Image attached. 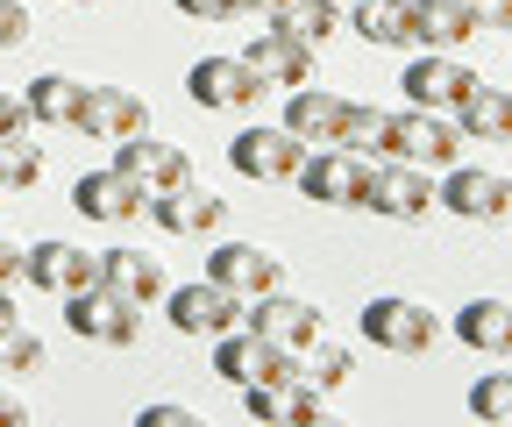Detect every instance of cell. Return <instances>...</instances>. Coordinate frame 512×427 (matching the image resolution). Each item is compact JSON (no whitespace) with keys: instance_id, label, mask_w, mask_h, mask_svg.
<instances>
[{"instance_id":"obj_39","label":"cell","mask_w":512,"mask_h":427,"mask_svg":"<svg viewBox=\"0 0 512 427\" xmlns=\"http://www.w3.org/2000/svg\"><path fill=\"white\" fill-rule=\"evenodd\" d=\"M22 420H29V406H22L8 385H0V427H22Z\"/></svg>"},{"instance_id":"obj_38","label":"cell","mask_w":512,"mask_h":427,"mask_svg":"<svg viewBox=\"0 0 512 427\" xmlns=\"http://www.w3.org/2000/svg\"><path fill=\"white\" fill-rule=\"evenodd\" d=\"M15 278H22V242L0 235V285H15Z\"/></svg>"},{"instance_id":"obj_3","label":"cell","mask_w":512,"mask_h":427,"mask_svg":"<svg viewBox=\"0 0 512 427\" xmlns=\"http://www.w3.org/2000/svg\"><path fill=\"white\" fill-rule=\"evenodd\" d=\"M363 342L392 349V356H427L441 342V314L420 307V299H406V292H377L363 307Z\"/></svg>"},{"instance_id":"obj_40","label":"cell","mask_w":512,"mask_h":427,"mask_svg":"<svg viewBox=\"0 0 512 427\" xmlns=\"http://www.w3.org/2000/svg\"><path fill=\"white\" fill-rule=\"evenodd\" d=\"M285 8H292V0H235V15H264V22L285 15Z\"/></svg>"},{"instance_id":"obj_35","label":"cell","mask_w":512,"mask_h":427,"mask_svg":"<svg viewBox=\"0 0 512 427\" xmlns=\"http://www.w3.org/2000/svg\"><path fill=\"white\" fill-rule=\"evenodd\" d=\"M463 8H470L477 36H484V29H512V0H463Z\"/></svg>"},{"instance_id":"obj_33","label":"cell","mask_w":512,"mask_h":427,"mask_svg":"<svg viewBox=\"0 0 512 427\" xmlns=\"http://www.w3.org/2000/svg\"><path fill=\"white\" fill-rule=\"evenodd\" d=\"M29 8H22V0H0V50H22L29 43Z\"/></svg>"},{"instance_id":"obj_13","label":"cell","mask_w":512,"mask_h":427,"mask_svg":"<svg viewBox=\"0 0 512 427\" xmlns=\"http://www.w3.org/2000/svg\"><path fill=\"white\" fill-rule=\"evenodd\" d=\"M93 271H100V257L86 250V242H64V235H50V242H36V250H22V278L36 285V292H86L93 285Z\"/></svg>"},{"instance_id":"obj_15","label":"cell","mask_w":512,"mask_h":427,"mask_svg":"<svg viewBox=\"0 0 512 427\" xmlns=\"http://www.w3.org/2000/svg\"><path fill=\"white\" fill-rule=\"evenodd\" d=\"M242 321L264 335V342H278V349H306L313 335H328V321H320V307H306V299H292L285 285L278 292H264V299H249L242 307Z\"/></svg>"},{"instance_id":"obj_14","label":"cell","mask_w":512,"mask_h":427,"mask_svg":"<svg viewBox=\"0 0 512 427\" xmlns=\"http://www.w3.org/2000/svg\"><path fill=\"white\" fill-rule=\"evenodd\" d=\"M150 221H157L164 235H221V221H228V200H221V193H207L200 178H185V186H164V193H150Z\"/></svg>"},{"instance_id":"obj_2","label":"cell","mask_w":512,"mask_h":427,"mask_svg":"<svg viewBox=\"0 0 512 427\" xmlns=\"http://www.w3.org/2000/svg\"><path fill=\"white\" fill-rule=\"evenodd\" d=\"M143 314L150 307H136V299H121L107 285L64 292V328H72L79 342H93V349H136L143 342Z\"/></svg>"},{"instance_id":"obj_28","label":"cell","mask_w":512,"mask_h":427,"mask_svg":"<svg viewBox=\"0 0 512 427\" xmlns=\"http://www.w3.org/2000/svg\"><path fill=\"white\" fill-rule=\"evenodd\" d=\"M505 121H512V93H491V86H477V93L456 107V129H463L470 143H498Z\"/></svg>"},{"instance_id":"obj_12","label":"cell","mask_w":512,"mask_h":427,"mask_svg":"<svg viewBox=\"0 0 512 427\" xmlns=\"http://www.w3.org/2000/svg\"><path fill=\"white\" fill-rule=\"evenodd\" d=\"M72 129L93 136V143H128V136H143V129H150V100H143V93H128V86H86Z\"/></svg>"},{"instance_id":"obj_21","label":"cell","mask_w":512,"mask_h":427,"mask_svg":"<svg viewBox=\"0 0 512 427\" xmlns=\"http://www.w3.org/2000/svg\"><path fill=\"white\" fill-rule=\"evenodd\" d=\"M342 93H328V86H292V100H285V129L299 136V143H335V129H342Z\"/></svg>"},{"instance_id":"obj_36","label":"cell","mask_w":512,"mask_h":427,"mask_svg":"<svg viewBox=\"0 0 512 427\" xmlns=\"http://www.w3.org/2000/svg\"><path fill=\"white\" fill-rule=\"evenodd\" d=\"M178 15H192V22H228L235 15V0H171Z\"/></svg>"},{"instance_id":"obj_16","label":"cell","mask_w":512,"mask_h":427,"mask_svg":"<svg viewBox=\"0 0 512 427\" xmlns=\"http://www.w3.org/2000/svg\"><path fill=\"white\" fill-rule=\"evenodd\" d=\"M207 278L228 285L235 299H264V292L285 285V264L264 250V242H221V250L207 257Z\"/></svg>"},{"instance_id":"obj_42","label":"cell","mask_w":512,"mask_h":427,"mask_svg":"<svg viewBox=\"0 0 512 427\" xmlns=\"http://www.w3.org/2000/svg\"><path fill=\"white\" fill-rule=\"evenodd\" d=\"M64 8H93V0H64Z\"/></svg>"},{"instance_id":"obj_24","label":"cell","mask_w":512,"mask_h":427,"mask_svg":"<svg viewBox=\"0 0 512 427\" xmlns=\"http://www.w3.org/2000/svg\"><path fill=\"white\" fill-rule=\"evenodd\" d=\"M456 342L477 356H512V299H470L456 314Z\"/></svg>"},{"instance_id":"obj_26","label":"cell","mask_w":512,"mask_h":427,"mask_svg":"<svg viewBox=\"0 0 512 427\" xmlns=\"http://www.w3.org/2000/svg\"><path fill=\"white\" fill-rule=\"evenodd\" d=\"M299 378H306L313 392H342V385L356 378V356H349V342H335V335H313V342L299 349Z\"/></svg>"},{"instance_id":"obj_25","label":"cell","mask_w":512,"mask_h":427,"mask_svg":"<svg viewBox=\"0 0 512 427\" xmlns=\"http://www.w3.org/2000/svg\"><path fill=\"white\" fill-rule=\"evenodd\" d=\"M370 50H413V0H356L349 22Z\"/></svg>"},{"instance_id":"obj_30","label":"cell","mask_w":512,"mask_h":427,"mask_svg":"<svg viewBox=\"0 0 512 427\" xmlns=\"http://www.w3.org/2000/svg\"><path fill=\"white\" fill-rule=\"evenodd\" d=\"M43 178V150L29 143V136H0V186L8 193H29Z\"/></svg>"},{"instance_id":"obj_20","label":"cell","mask_w":512,"mask_h":427,"mask_svg":"<svg viewBox=\"0 0 512 427\" xmlns=\"http://www.w3.org/2000/svg\"><path fill=\"white\" fill-rule=\"evenodd\" d=\"M86 86H93V79H79V72H36V79H29V93H22V107H29L36 129H72Z\"/></svg>"},{"instance_id":"obj_19","label":"cell","mask_w":512,"mask_h":427,"mask_svg":"<svg viewBox=\"0 0 512 427\" xmlns=\"http://www.w3.org/2000/svg\"><path fill=\"white\" fill-rule=\"evenodd\" d=\"M114 164L128 171V178H143L150 193H164V186H185L192 178V157L178 150V143H164V136H128V143H114Z\"/></svg>"},{"instance_id":"obj_29","label":"cell","mask_w":512,"mask_h":427,"mask_svg":"<svg viewBox=\"0 0 512 427\" xmlns=\"http://www.w3.org/2000/svg\"><path fill=\"white\" fill-rule=\"evenodd\" d=\"M384 121H392L384 107H363V100H349V107H342V129H335V143L377 164V157H384Z\"/></svg>"},{"instance_id":"obj_44","label":"cell","mask_w":512,"mask_h":427,"mask_svg":"<svg viewBox=\"0 0 512 427\" xmlns=\"http://www.w3.org/2000/svg\"><path fill=\"white\" fill-rule=\"evenodd\" d=\"M342 8H356V0H342Z\"/></svg>"},{"instance_id":"obj_41","label":"cell","mask_w":512,"mask_h":427,"mask_svg":"<svg viewBox=\"0 0 512 427\" xmlns=\"http://www.w3.org/2000/svg\"><path fill=\"white\" fill-rule=\"evenodd\" d=\"M8 321H22V314H15V299H8V285H0V328H8Z\"/></svg>"},{"instance_id":"obj_27","label":"cell","mask_w":512,"mask_h":427,"mask_svg":"<svg viewBox=\"0 0 512 427\" xmlns=\"http://www.w3.org/2000/svg\"><path fill=\"white\" fill-rule=\"evenodd\" d=\"M278 29H292L299 43H313V50H328L335 36H342V0H292L285 15H271Z\"/></svg>"},{"instance_id":"obj_18","label":"cell","mask_w":512,"mask_h":427,"mask_svg":"<svg viewBox=\"0 0 512 427\" xmlns=\"http://www.w3.org/2000/svg\"><path fill=\"white\" fill-rule=\"evenodd\" d=\"M242 57H249L256 72H264V86H285V93H292V86H306V79H313V57H320V50H313V43H299V36H292V29H278V22H264V29H256V43H249Z\"/></svg>"},{"instance_id":"obj_34","label":"cell","mask_w":512,"mask_h":427,"mask_svg":"<svg viewBox=\"0 0 512 427\" xmlns=\"http://www.w3.org/2000/svg\"><path fill=\"white\" fill-rule=\"evenodd\" d=\"M136 420H143V427H192L200 413H192V406H178V399H150Z\"/></svg>"},{"instance_id":"obj_10","label":"cell","mask_w":512,"mask_h":427,"mask_svg":"<svg viewBox=\"0 0 512 427\" xmlns=\"http://www.w3.org/2000/svg\"><path fill=\"white\" fill-rule=\"evenodd\" d=\"M399 86H406V100H413V107H441V114H456L484 79L463 65L456 50H420L413 65H406V79H399Z\"/></svg>"},{"instance_id":"obj_43","label":"cell","mask_w":512,"mask_h":427,"mask_svg":"<svg viewBox=\"0 0 512 427\" xmlns=\"http://www.w3.org/2000/svg\"><path fill=\"white\" fill-rule=\"evenodd\" d=\"M0 200H8V186H0Z\"/></svg>"},{"instance_id":"obj_9","label":"cell","mask_w":512,"mask_h":427,"mask_svg":"<svg viewBox=\"0 0 512 427\" xmlns=\"http://www.w3.org/2000/svg\"><path fill=\"white\" fill-rule=\"evenodd\" d=\"M72 207L86 221L128 228V221H150V186H143V178H128L121 164H107V171H86L79 186H72Z\"/></svg>"},{"instance_id":"obj_45","label":"cell","mask_w":512,"mask_h":427,"mask_svg":"<svg viewBox=\"0 0 512 427\" xmlns=\"http://www.w3.org/2000/svg\"><path fill=\"white\" fill-rule=\"evenodd\" d=\"M505 136H512V121H505Z\"/></svg>"},{"instance_id":"obj_11","label":"cell","mask_w":512,"mask_h":427,"mask_svg":"<svg viewBox=\"0 0 512 427\" xmlns=\"http://www.w3.org/2000/svg\"><path fill=\"white\" fill-rule=\"evenodd\" d=\"M434 193H441L448 214H463V221H505L512 214V178L484 171V164H448Z\"/></svg>"},{"instance_id":"obj_7","label":"cell","mask_w":512,"mask_h":427,"mask_svg":"<svg viewBox=\"0 0 512 427\" xmlns=\"http://www.w3.org/2000/svg\"><path fill=\"white\" fill-rule=\"evenodd\" d=\"M242 307H249V299H235V292H228V285H214V278H200V285H171V292H164L171 328H178V335H192V342H214V335L242 328Z\"/></svg>"},{"instance_id":"obj_8","label":"cell","mask_w":512,"mask_h":427,"mask_svg":"<svg viewBox=\"0 0 512 427\" xmlns=\"http://www.w3.org/2000/svg\"><path fill=\"white\" fill-rule=\"evenodd\" d=\"M363 178H370V157H356L342 143H320L299 164V193L313 207H363Z\"/></svg>"},{"instance_id":"obj_23","label":"cell","mask_w":512,"mask_h":427,"mask_svg":"<svg viewBox=\"0 0 512 427\" xmlns=\"http://www.w3.org/2000/svg\"><path fill=\"white\" fill-rule=\"evenodd\" d=\"M477 36L463 0H413V50H463Z\"/></svg>"},{"instance_id":"obj_1","label":"cell","mask_w":512,"mask_h":427,"mask_svg":"<svg viewBox=\"0 0 512 427\" xmlns=\"http://www.w3.org/2000/svg\"><path fill=\"white\" fill-rule=\"evenodd\" d=\"M463 129H456V114H441V107H406L384 121V157H406L420 171H448L463 157Z\"/></svg>"},{"instance_id":"obj_6","label":"cell","mask_w":512,"mask_h":427,"mask_svg":"<svg viewBox=\"0 0 512 427\" xmlns=\"http://www.w3.org/2000/svg\"><path fill=\"white\" fill-rule=\"evenodd\" d=\"M306 150H313V143H299L285 121H264V129H242V136L228 143V164H235L242 178H256V186H285V178H299Z\"/></svg>"},{"instance_id":"obj_37","label":"cell","mask_w":512,"mask_h":427,"mask_svg":"<svg viewBox=\"0 0 512 427\" xmlns=\"http://www.w3.org/2000/svg\"><path fill=\"white\" fill-rule=\"evenodd\" d=\"M0 136H29V107L15 93H0Z\"/></svg>"},{"instance_id":"obj_5","label":"cell","mask_w":512,"mask_h":427,"mask_svg":"<svg viewBox=\"0 0 512 427\" xmlns=\"http://www.w3.org/2000/svg\"><path fill=\"white\" fill-rule=\"evenodd\" d=\"M185 93L207 114H249L256 100H264V72H256L242 50L235 57H200V65L185 72Z\"/></svg>"},{"instance_id":"obj_31","label":"cell","mask_w":512,"mask_h":427,"mask_svg":"<svg viewBox=\"0 0 512 427\" xmlns=\"http://www.w3.org/2000/svg\"><path fill=\"white\" fill-rule=\"evenodd\" d=\"M470 413L491 420V427H512V371H484L470 385Z\"/></svg>"},{"instance_id":"obj_32","label":"cell","mask_w":512,"mask_h":427,"mask_svg":"<svg viewBox=\"0 0 512 427\" xmlns=\"http://www.w3.org/2000/svg\"><path fill=\"white\" fill-rule=\"evenodd\" d=\"M0 371H43V335L36 328H22V321H8L0 328Z\"/></svg>"},{"instance_id":"obj_22","label":"cell","mask_w":512,"mask_h":427,"mask_svg":"<svg viewBox=\"0 0 512 427\" xmlns=\"http://www.w3.org/2000/svg\"><path fill=\"white\" fill-rule=\"evenodd\" d=\"M242 406H249V420H320L328 427V406H320V392L299 378V385H242Z\"/></svg>"},{"instance_id":"obj_17","label":"cell","mask_w":512,"mask_h":427,"mask_svg":"<svg viewBox=\"0 0 512 427\" xmlns=\"http://www.w3.org/2000/svg\"><path fill=\"white\" fill-rule=\"evenodd\" d=\"M93 257H100L93 285H107V292H121V299H136V307H157V299L171 292V285H164V264H157L150 250H128V242H114V250H93Z\"/></svg>"},{"instance_id":"obj_4","label":"cell","mask_w":512,"mask_h":427,"mask_svg":"<svg viewBox=\"0 0 512 427\" xmlns=\"http://www.w3.org/2000/svg\"><path fill=\"white\" fill-rule=\"evenodd\" d=\"M363 207H377L384 221H427V214L441 207L434 171H420V164H406V157H377L370 178H363Z\"/></svg>"}]
</instances>
